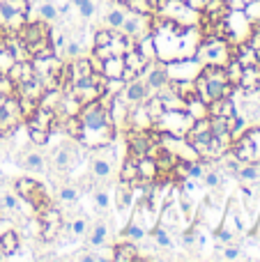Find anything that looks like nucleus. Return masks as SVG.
I'll return each instance as SVG.
<instances>
[{
	"instance_id": "obj_1",
	"label": "nucleus",
	"mask_w": 260,
	"mask_h": 262,
	"mask_svg": "<svg viewBox=\"0 0 260 262\" xmlns=\"http://www.w3.org/2000/svg\"><path fill=\"white\" fill-rule=\"evenodd\" d=\"M78 120H81L83 129L81 136H78V143L88 149L101 147V145H109L118 138V127L111 120L109 108L101 106V101H92V104H85L78 113Z\"/></svg>"
},
{
	"instance_id": "obj_2",
	"label": "nucleus",
	"mask_w": 260,
	"mask_h": 262,
	"mask_svg": "<svg viewBox=\"0 0 260 262\" xmlns=\"http://www.w3.org/2000/svg\"><path fill=\"white\" fill-rule=\"evenodd\" d=\"M196 85V95L201 101L212 104L214 99H224V97H233L235 88L228 83L224 67H203L198 76L193 78Z\"/></svg>"
},
{
	"instance_id": "obj_3",
	"label": "nucleus",
	"mask_w": 260,
	"mask_h": 262,
	"mask_svg": "<svg viewBox=\"0 0 260 262\" xmlns=\"http://www.w3.org/2000/svg\"><path fill=\"white\" fill-rule=\"evenodd\" d=\"M233 51H235V46L226 37L205 35L198 41L193 60L198 64H203V67H226L233 60Z\"/></svg>"
},
{
	"instance_id": "obj_4",
	"label": "nucleus",
	"mask_w": 260,
	"mask_h": 262,
	"mask_svg": "<svg viewBox=\"0 0 260 262\" xmlns=\"http://www.w3.org/2000/svg\"><path fill=\"white\" fill-rule=\"evenodd\" d=\"M155 16L173 21L178 26H201L203 23V14L189 7L187 0H157Z\"/></svg>"
},
{
	"instance_id": "obj_5",
	"label": "nucleus",
	"mask_w": 260,
	"mask_h": 262,
	"mask_svg": "<svg viewBox=\"0 0 260 262\" xmlns=\"http://www.w3.org/2000/svg\"><path fill=\"white\" fill-rule=\"evenodd\" d=\"M230 152L242 163H258L260 166V127L244 129L240 136L233 138Z\"/></svg>"
},
{
	"instance_id": "obj_6",
	"label": "nucleus",
	"mask_w": 260,
	"mask_h": 262,
	"mask_svg": "<svg viewBox=\"0 0 260 262\" xmlns=\"http://www.w3.org/2000/svg\"><path fill=\"white\" fill-rule=\"evenodd\" d=\"M83 145L78 143L76 138L67 140V143H62L60 147L53 149V154H51V166L55 168V170H62V172H69L76 163H81L83 159Z\"/></svg>"
},
{
	"instance_id": "obj_7",
	"label": "nucleus",
	"mask_w": 260,
	"mask_h": 262,
	"mask_svg": "<svg viewBox=\"0 0 260 262\" xmlns=\"http://www.w3.org/2000/svg\"><path fill=\"white\" fill-rule=\"evenodd\" d=\"M191 124H193V118L187 111H164L159 115V120L155 122V129L168 131V134H175V136H184Z\"/></svg>"
},
{
	"instance_id": "obj_8",
	"label": "nucleus",
	"mask_w": 260,
	"mask_h": 262,
	"mask_svg": "<svg viewBox=\"0 0 260 262\" xmlns=\"http://www.w3.org/2000/svg\"><path fill=\"white\" fill-rule=\"evenodd\" d=\"M18 124H23V113H21V106H18V97L9 95V97H5V104H3V108H0V138L12 136Z\"/></svg>"
},
{
	"instance_id": "obj_9",
	"label": "nucleus",
	"mask_w": 260,
	"mask_h": 262,
	"mask_svg": "<svg viewBox=\"0 0 260 262\" xmlns=\"http://www.w3.org/2000/svg\"><path fill=\"white\" fill-rule=\"evenodd\" d=\"M37 214H39V216H37V221H39V239L53 242L55 237H58L60 228H62V212L51 205V207L41 209V212H37Z\"/></svg>"
},
{
	"instance_id": "obj_10",
	"label": "nucleus",
	"mask_w": 260,
	"mask_h": 262,
	"mask_svg": "<svg viewBox=\"0 0 260 262\" xmlns=\"http://www.w3.org/2000/svg\"><path fill=\"white\" fill-rule=\"evenodd\" d=\"M150 28H152V16H147V14H136V12H129L127 9V18H124L120 32H122L127 39L138 41L141 37H145L147 32H150Z\"/></svg>"
},
{
	"instance_id": "obj_11",
	"label": "nucleus",
	"mask_w": 260,
	"mask_h": 262,
	"mask_svg": "<svg viewBox=\"0 0 260 262\" xmlns=\"http://www.w3.org/2000/svg\"><path fill=\"white\" fill-rule=\"evenodd\" d=\"M150 95H155V92H152L150 88L145 85V81L138 76V78H134V81L124 83L122 92H120L118 97L129 106V108H132V106H136V104H143V101H145Z\"/></svg>"
},
{
	"instance_id": "obj_12",
	"label": "nucleus",
	"mask_w": 260,
	"mask_h": 262,
	"mask_svg": "<svg viewBox=\"0 0 260 262\" xmlns=\"http://www.w3.org/2000/svg\"><path fill=\"white\" fill-rule=\"evenodd\" d=\"M203 69V64H198L193 58L187 60H175V62L166 64V72H168L170 81H193L198 76V72Z\"/></svg>"
},
{
	"instance_id": "obj_13",
	"label": "nucleus",
	"mask_w": 260,
	"mask_h": 262,
	"mask_svg": "<svg viewBox=\"0 0 260 262\" xmlns=\"http://www.w3.org/2000/svg\"><path fill=\"white\" fill-rule=\"evenodd\" d=\"M23 124H26L28 129L53 131V129H58V118H55V113H51V111H46V108H41V106H37V108L32 111V113L28 115L26 120H23Z\"/></svg>"
},
{
	"instance_id": "obj_14",
	"label": "nucleus",
	"mask_w": 260,
	"mask_h": 262,
	"mask_svg": "<svg viewBox=\"0 0 260 262\" xmlns=\"http://www.w3.org/2000/svg\"><path fill=\"white\" fill-rule=\"evenodd\" d=\"M16 35L21 37L26 44H35V41H41V39H51V28L46 21L37 18V21H32V23L26 21V26H23Z\"/></svg>"
},
{
	"instance_id": "obj_15",
	"label": "nucleus",
	"mask_w": 260,
	"mask_h": 262,
	"mask_svg": "<svg viewBox=\"0 0 260 262\" xmlns=\"http://www.w3.org/2000/svg\"><path fill=\"white\" fill-rule=\"evenodd\" d=\"M127 129H136V131H150L155 129V120L150 118L145 104H136L129 108L127 113Z\"/></svg>"
},
{
	"instance_id": "obj_16",
	"label": "nucleus",
	"mask_w": 260,
	"mask_h": 262,
	"mask_svg": "<svg viewBox=\"0 0 260 262\" xmlns=\"http://www.w3.org/2000/svg\"><path fill=\"white\" fill-rule=\"evenodd\" d=\"M122 235H124V239L134 242V244H141V242L147 237L145 221H143V216H141V212H138V207L134 209V214H132V219H129V223L124 226Z\"/></svg>"
},
{
	"instance_id": "obj_17",
	"label": "nucleus",
	"mask_w": 260,
	"mask_h": 262,
	"mask_svg": "<svg viewBox=\"0 0 260 262\" xmlns=\"http://www.w3.org/2000/svg\"><path fill=\"white\" fill-rule=\"evenodd\" d=\"M67 67H69V81H72V85H76V83H81V81H88V78L92 76V72H95L90 58H83V55L69 60Z\"/></svg>"
},
{
	"instance_id": "obj_18",
	"label": "nucleus",
	"mask_w": 260,
	"mask_h": 262,
	"mask_svg": "<svg viewBox=\"0 0 260 262\" xmlns=\"http://www.w3.org/2000/svg\"><path fill=\"white\" fill-rule=\"evenodd\" d=\"M37 74H35V67H32V60H16L12 64V69L7 72V78L14 83V85H23V83L32 81Z\"/></svg>"
},
{
	"instance_id": "obj_19",
	"label": "nucleus",
	"mask_w": 260,
	"mask_h": 262,
	"mask_svg": "<svg viewBox=\"0 0 260 262\" xmlns=\"http://www.w3.org/2000/svg\"><path fill=\"white\" fill-rule=\"evenodd\" d=\"M136 166H138V182L141 184H147V182H157L159 180V166H157L155 157L150 154H143V157L136 159Z\"/></svg>"
},
{
	"instance_id": "obj_20",
	"label": "nucleus",
	"mask_w": 260,
	"mask_h": 262,
	"mask_svg": "<svg viewBox=\"0 0 260 262\" xmlns=\"http://www.w3.org/2000/svg\"><path fill=\"white\" fill-rule=\"evenodd\" d=\"M207 115L210 118H233V115H237V106H235L233 97L214 99L212 104H207Z\"/></svg>"
},
{
	"instance_id": "obj_21",
	"label": "nucleus",
	"mask_w": 260,
	"mask_h": 262,
	"mask_svg": "<svg viewBox=\"0 0 260 262\" xmlns=\"http://www.w3.org/2000/svg\"><path fill=\"white\" fill-rule=\"evenodd\" d=\"M237 88L242 92H258L260 90V64L242 67V76H240Z\"/></svg>"
},
{
	"instance_id": "obj_22",
	"label": "nucleus",
	"mask_w": 260,
	"mask_h": 262,
	"mask_svg": "<svg viewBox=\"0 0 260 262\" xmlns=\"http://www.w3.org/2000/svg\"><path fill=\"white\" fill-rule=\"evenodd\" d=\"M124 69H127V67H124L122 55H111V58H104V60H101L99 74H104L106 78H122Z\"/></svg>"
},
{
	"instance_id": "obj_23",
	"label": "nucleus",
	"mask_w": 260,
	"mask_h": 262,
	"mask_svg": "<svg viewBox=\"0 0 260 262\" xmlns=\"http://www.w3.org/2000/svg\"><path fill=\"white\" fill-rule=\"evenodd\" d=\"M118 180L129 182V184H138V166H136V157H134V154H127V157L122 159Z\"/></svg>"
},
{
	"instance_id": "obj_24",
	"label": "nucleus",
	"mask_w": 260,
	"mask_h": 262,
	"mask_svg": "<svg viewBox=\"0 0 260 262\" xmlns=\"http://www.w3.org/2000/svg\"><path fill=\"white\" fill-rule=\"evenodd\" d=\"M18 246H21V235H18V230L9 228V230H5L3 235H0V251L5 253V258L16 253Z\"/></svg>"
},
{
	"instance_id": "obj_25",
	"label": "nucleus",
	"mask_w": 260,
	"mask_h": 262,
	"mask_svg": "<svg viewBox=\"0 0 260 262\" xmlns=\"http://www.w3.org/2000/svg\"><path fill=\"white\" fill-rule=\"evenodd\" d=\"M39 186H41L39 180H35V177H18V180L14 182V191H16V195L23 198L26 203L32 198V193H35Z\"/></svg>"
},
{
	"instance_id": "obj_26",
	"label": "nucleus",
	"mask_w": 260,
	"mask_h": 262,
	"mask_svg": "<svg viewBox=\"0 0 260 262\" xmlns=\"http://www.w3.org/2000/svg\"><path fill=\"white\" fill-rule=\"evenodd\" d=\"M88 244L99 249V246L106 244V237H109V223L106 221H97L92 228H88Z\"/></svg>"
},
{
	"instance_id": "obj_27",
	"label": "nucleus",
	"mask_w": 260,
	"mask_h": 262,
	"mask_svg": "<svg viewBox=\"0 0 260 262\" xmlns=\"http://www.w3.org/2000/svg\"><path fill=\"white\" fill-rule=\"evenodd\" d=\"M122 60H124V67H127V69H132V72H136L138 76H141V72L147 67V60L143 58L141 53H138V49H136V46H129V49L124 51Z\"/></svg>"
},
{
	"instance_id": "obj_28",
	"label": "nucleus",
	"mask_w": 260,
	"mask_h": 262,
	"mask_svg": "<svg viewBox=\"0 0 260 262\" xmlns=\"http://www.w3.org/2000/svg\"><path fill=\"white\" fill-rule=\"evenodd\" d=\"M60 101H62V90H60V88H51V90H44V95L39 97L37 106L51 111V113H58V111H60Z\"/></svg>"
},
{
	"instance_id": "obj_29",
	"label": "nucleus",
	"mask_w": 260,
	"mask_h": 262,
	"mask_svg": "<svg viewBox=\"0 0 260 262\" xmlns=\"http://www.w3.org/2000/svg\"><path fill=\"white\" fill-rule=\"evenodd\" d=\"M21 163L28 172H32V175H41V172H46V157H41L39 152H26Z\"/></svg>"
},
{
	"instance_id": "obj_30",
	"label": "nucleus",
	"mask_w": 260,
	"mask_h": 262,
	"mask_svg": "<svg viewBox=\"0 0 260 262\" xmlns=\"http://www.w3.org/2000/svg\"><path fill=\"white\" fill-rule=\"evenodd\" d=\"M138 258V244H134V242H122V244H118L113 249V260L115 262H134Z\"/></svg>"
},
{
	"instance_id": "obj_31",
	"label": "nucleus",
	"mask_w": 260,
	"mask_h": 262,
	"mask_svg": "<svg viewBox=\"0 0 260 262\" xmlns=\"http://www.w3.org/2000/svg\"><path fill=\"white\" fill-rule=\"evenodd\" d=\"M124 18H127V9H124L122 5H115V7H111L109 12L104 14V23H106V28H111V30H120Z\"/></svg>"
},
{
	"instance_id": "obj_32",
	"label": "nucleus",
	"mask_w": 260,
	"mask_h": 262,
	"mask_svg": "<svg viewBox=\"0 0 260 262\" xmlns=\"http://www.w3.org/2000/svg\"><path fill=\"white\" fill-rule=\"evenodd\" d=\"M78 195H81V191H78L76 186H72V184H60L58 186V200L62 205H76Z\"/></svg>"
},
{
	"instance_id": "obj_33",
	"label": "nucleus",
	"mask_w": 260,
	"mask_h": 262,
	"mask_svg": "<svg viewBox=\"0 0 260 262\" xmlns=\"http://www.w3.org/2000/svg\"><path fill=\"white\" fill-rule=\"evenodd\" d=\"M187 113L191 115L193 120L210 118V115H207V104H205V101H201L198 97H191V99L187 101Z\"/></svg>"
},
{
	"instance_id": "obj_34",
	"label": "nucleus",
	"mask_w": 260,
	"mask_h": 262,
	"mask_svg": "<svg viewBox=\"0 0 260 262\" xmlns=\"http://www.w3.org/2000/svg\"><path fill=\"white\" fill-rule=\"evenodd\" d=\"M235 177H237L240 182H256L260 177L258 163H242V166L237 168V172H235Z\"/></svg>"
},
{
	"instance_id": "obj_35",
	"label": "nucleus",
	"mask_w": 260,
	"mask_h": 262,
	"mask_svg": "<svg viewBox=\"0 0 260 262\" xmlns=\"http://www.w3.org/2000/svg\"><path fill=\"white\" fill-rule=\"evenodd\" d=\"M244 16L249 18V23H251L253 28L260 26V0H249L247 5L242 7Z\"/></svg>"
},
{
	"instance_id": "obj_36",
	"label": "nucleus",
	"mask_w": 260,
	"mask_h": 262,
	"mask_svg": "<svg viewBox=\"0 0 260 262\" xmlns=\"http://www.w3.org/2000/svg\"><path fill=\"white\" fill-rule=\"evenodd\" d=\"M37 14H39V18L41 21H46V23H53V21H58L60 18V12H58V7H55L53 3H41L39 9H37Z\"/></svg>"
},
{
	"instance_id": "obj_37",
	"label": "nucleus",
	"mask_w": 260,
	"mask_h": 262,
	"mask_svg": "<svg viewBox=\"0 0 260 262\" xmlns=\"http://www.w3.org/2000/svg\"><path fill=\"white\" fill-rule=\"evenodd\" d=\"M224 69H226V76H228V83H230L233 88H237V85H240V76H242V64H240L237 60L233 58Z\"/></svg>"
},
{
	"instance_id": "obj_38",
	"label": "nucleus",
	"mask_w": 260,
	"mask_h": 262,
	"mask_svg": "<svg viewBox=\"0 0 260 262\" xmlns=\"http://www.w3.org/2000/svg\"><path fill=\"white\" fill-rule=\"evenodd\" d=\"M219 255H216V258H221V260H240L242 258V249H240L237 244H224L221 246L219 244Z\"/></svg>"
},
{
	"instance_id": "obj_39",
	"label": "nucleus",
	"mask_w": 260,
	"mask_h": 262,
	"mask_svg": "<svg viewBox=\"0 0 260 262\" xmlns=\"http://www.w3.org/2000/svg\"><path fill=\"white\" fill-rule=\"evenodd\" d=\"M16 62L12 55V51L7 46H0V76H7V72L12 69V64Z\"/></svg>"
},
{
	"instance_id": "obj_40",
	"label": "nucleus",
	"mask_w": 260,
	"mask_h": 262,
	"mask_svg": "<svg viewBox=\"0 0 260 262\" xmlns=\"http://www.w3.org/2000/svg\"><path fill=\"white\" fill-rule=\"evenodd\" d=\"M115 30H111V28H99V30H95V35H92V49H99V46H106L111 41V37H113Z\"/></svg>"
},
{
	"instance_id": "obj_41",
	"label": "nucleus",
	"mask_w": 260,
	"mask_h": 262,
	"mask_svg": "<svg viewBox=\"0 0 260 262\" xmlns=\"http://www.w3.org/2000/svg\"><path fill=\"white\" fill-rule=\"evenodd\" d=\"M28 138H30V143H32V145H37V147H44V145L49 143V138H51V131L28 129Z\"/></svg>"
},
{
	"instance_id": "obj_42",
	"label": "nucleus",
	"mask_w": 260,
	"mask_h": 262,
	"mask_svg": "<svg viewBox=\"0 0 260 262\" xmlns=\"http://www.w3.org/2000/svg\"><path fill=\"white\" fill-rule=\"evenodd\" d=\"M69 232H72V235H76V237H83L88 232V221L83 216L72 219V223H69Z\"/></svg>"
},
{
	"instance_id": "obj_43",
	"label": "nucleus",
	"mask_w": 260,
	"mask_h": 262,
	"mask_svg": "<svg viewBox=\"0 0 260 262\" xmlns=\"http://www.w3.org/2000/svg\"><path fill=\"white\" fill-rule=\"evenodd\" d=\"M62 55H67L69 60L78 58V55H81V41H78V39L67 41V46H64V49H62V53H60V58H62Z\"/></svg>"
},
{
	"instance_id": "obj_44",
	"label": "nucleus",
	"mask_w": 260,
	"mask_h": 262,
	"mask_svg": "<svg viewBox=\"0 0 260 262\" xmlns=\"http://www.w3.org/2000/svg\"><path fill=\"white\" fill-rule=\"evenodd\" d=\"M78 14H81L83 18H90L92 14H95V3H85V5H81V7H78Z\"/></svg>"
},
{
	"instance_id": "obj_45",
	"label": "nucleus",
	"mask_w": 260,
	"mask_h": 262,
	"mask_svg": "<svg viewBox=\"0 0 260 262\" xmlns=\"http://www.w3.org/2000/svg\"><path fill=\"white\" fill-rule=\"evenodd\" d=\"M207 3H210V0H187V5L189 7H193L196 12H203V7H205Z\"/></svg>"
},
{
	"instance_id": "obj_46",
	"label": "nucleus",
	"mask_w": 260,
	"mask_h": 262,
	"mask_svg": "<svg viewBox=\"0 0 260 262\" xmlns=\"http://www.w3.org/2000/svg\"><path fill=\"white\" fill-rule=\"evenodd\" d=\"M247 3H249V0H226V5H228V9H242Z\"/></svg>"
},
{
	"instance_id": "obj_47",
	"label": "nucleus",
	"mask_w": 260,
	"mask_h": 262,
	"mask_svg": "<svg viewBox=\"0 0 260 262\" xmlns=\"http://www.w3.org/2000/svg\"><path fill=\"white\" fill-rule=\"evenodd\" d=\"M85 3H90V0H72V7H81V5H85Z\"/></svg>"
},
{
	"instance_id": "obj_48",
	"label": "nucleus",
	"mask_w": 260,
	"mask_h": 262,
	"mask_svg": "<svg viewBox=\"0 0 260 262\" xmlns=\"http://www.w3.org/2000/svg\"><path fill=\"white\" fill-rule=\"evenodd\" d=\"M3 104H5V95H0V108H3Z\"/></svg>"
},
{
	"instance_id": "obj_49",
	"label": "nucleus",
	"mask_w": 260,
	"mask_h": 262,
	"mask_svg": "<svg viewBox=\"0 0 260 262\" xmlns=\"http://www.w3.org/2000/svg\"><path fill=\"white\" fill-rule=\"evenodd\" d=\"M5 260V253H3V251H0V262H3Z\"/></svg>"
},
{
	"instance_id": "obj_50",
	"label": "nucleus",
	"mask_w": 260,
	"mask_h": 262,
	"mask_svg": "<svg viewBox=\"0 0 260 262\" xmlns=\"http://www.w3.org/2000/svg\"><path fill=\"white\" fill-rule=\"evenodd\" d=\"M152 3H155V9H157V0H152Z\"/></svg>"
},
{
	"instance_id": "obj_51",
	"label": "nucleus",
	"mask_w": 260,
	"mask_h": 262,
	"mask_svg": "<svg viewBox=\"0 0 260 262\" xmlns=\"http://www.w3.org/2000/svg\"><path fill=\"white\" fill-rule=\"evenodd\" d=\"M0 32H3V30H0Z\"/></svg>"
}]
</instances>
